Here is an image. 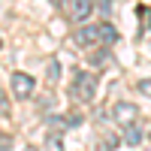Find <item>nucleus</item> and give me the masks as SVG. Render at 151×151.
I'll return each mask as SVG.
<instances>
[{
  "instance_id": "1",
  "label": "nucleus",
  "mask_w": 151,
  "mask_h": 151,
  "mask_svg": "<svg viewBox=\"0 0 151 151\" xmlns=\"http://www.w3.org/2000/svg\"><path fill=\"white\" fill-rule=\"evenodd\" d=\"M70 94H73V97H79L82 103H91L94 94H97V76H91V73H76Z\"/></svg>"
},
{
  "instance_id": "2",
  "label": "nucleus",
  "mask_w": 151,
  "mask_h": 151,
  "mask_svg": "<svg viewBox=\"0 0 151 151\" xmlns=\"http://www.w3.org/2000/svg\"><path fill=\"white\" fill-rule=\"evenodd\" d=\"M136 115H139V109H136L133 103H115V106H112V118H115L121 127L136 124Z\"/></svg>"
},
{
  "instance_id": "3",
  "label": "nucleus",
  "mask_w": 151,
  "mask_h": 151,
  "mask_svg": "<svg viewBox=\"0 0 151 151\" xmlns=\"http://www.w3.org/2000/svg\"><path fill=\"white\" fill-rule=\"evenodd\" d=\"M33 88H36L33 76H27V73H12V91H15V97H21V100L30 97Z\"/></svg>"
},
{
  "instance_id": "4",
  "label": "nucleus",
  "mask_w": 151,
  "mask_h": 151,
  "mask_svg": "<svg viewBox=\"0 0 151 151\" xmlns=\"http://www.w3.org/2000/svg\"><path fill=\"white\" fill-rule=\"evenodd\" d=\"M67 12L73 21H85L94 12V0H67Z\"/></svg>"
},
{
  "instance_id": "5",
  "label": "nucleus",
  "mask_w": 151,
  "mask_h": 151,
  "mask_svg": "<svg viewBox=\"0 0 151 151\" xmlns=\"http://www.w3.org/2000/svg\"><path fill=\"white\" fill-rule=\"evenodd\" d=\"M79 45H88V42H97L100 40V24H94V27H82V30H76V36H73Z\"/></svg>"
},
{
  "instance_id": "6",
  "label": "nucleus",
  "mask_w": 151,
  "mask_h": 151,
  "mask_svg": "<svg viewBox=\"0 0 151 151\" xmlns=\"http://www.w3.org/2000/svg\"><path fill=\"white\" fill-rule=\"evenodd\" d=\"M121 139L127 142V145H139V142H142V127H139V124H127Z\"/></svg>"
},
{
  "instance_id": "7",
  "label": "nucleus",
  "mask_w": 151,
  "mask_h": 151,
  "mask_svg": "<svg viewBox=\"0 0 151 151\" xmlns=\"http://www.w3.org/2000/svg\"><path fill=\"white\" fill-rule=\"evenodd\" d=\"M115 40H118V30L112 27L109 21H103V24H100V42H106V45H112Z\"/></svg>"
},
{
  "instance_id": "8",
  "label": "nucleus",
  "mask_w": 151,
  "mask_h": 151,
  "mask_svg": "<svg viewBox=\"0 0 151 151\" xmlns=\"http://www.w3.org/2000/svg\"><path fill=\"white\" fill-rule=\"evenodd\" d=\"M45 148H48V151H64V139H60V133H48V136H45Z\"/></svg>"
},
{
  "instance_id": "9",
  "label": "nucleus",
  "mask_w": 151,
  "mask_h": 151,
  "mask_svg": "<svg viewBox=\"0 0 151 151\" xmlns=\"http://www.w3.org/2000/svg\"><path fill=\"white\" fill-rule=\"evenodd\" d=\"M45 73H48V82H58V79H60V67H58V60H55V58L48 60V67H45Z\"/></svg>"
},
{
  "instance_id": "10",
  "label": "nucleus",
  "mask_w": 151,
  "mask_h": 151,
  "mask_svg": "<svg viewBox=\"0 0 151 151\" xmlns=\"http://www.w3.org/2000/svg\"><path fill=\"white\" fill-rule=\"evenodd\" d=\"M139 18H142L145 30H148V27H151V9H145V6H142V9H139Z\"/></svg>"
},
{
  "instance_id": "11",
  "label": "nucleus",
  "mask_w": 151,
  "mask_h": 151,
  "mask_svg": "<svg viewBox=\"0 0 151 151\" xmlns=\"http://www.w3.org/2000/svg\"><path fill=\"white\" fill-rule=\"evenodd\" d=\"M91 64H97V67L106 64V52H94V55H91Z\"/></svg>"
},
{
  "instance_id": "12",
  "label": "nucleus",
  "mask_w": 151,
  "mask_h": 151,
  "mask_svg": "<svg viewBox=\"0 0 151 151\" xmlns=\"http://www.w3.org/2000/svg\"><path fill=\"white\" fill-rule=\"evenodd\" d=\"M0 151H12V136H0Z\"/></svg>"
},
{
  "instance_id": "13",
  "label": "nucleus",
  "mask_w": 151,
  "mask_h": 151,
  "mask_svg": "<svg viewBox=\"0 0 151 151\" xmlns=\"http://www.w3.org/2000/svg\"><path fill=\"white\" fill-rule=\"evenodd\" d=\"M139 91H142L145 97H151V79H142V82H139Z\"/></svg>"
},
{
  "instance_id": "14",
  "label": "nucleus",
  "mask_w": 151,
  "mask_h": 151,
  "mask_svg": "<svg viewBox=\"0 0 151 151\" xmlns=\"http://www.w3.org/2000/svg\"><path fill=\"white\" fill-rule=\"evenodd\" d=\"M100 12L109 15V12H112V0H100Z\"/></svg>"
},
{
  "instance_id": "15",
  "label": "nucleus",
  "mask_w": 151,
  "mask_h": 151,
  "mask_svg": "<svg viewBox=\"0 0 151 151\" xmlns=\"http://www.w3.org/2000/svg\"><path fill=\"white\" fill-rule=\"evenodd\" d=\"M6 109V97H3V91H0V112Z\"/></svg>"
},
{
  "instance_id": "16",
  "label": "nucleus",
  "mask_w": 151,
  "mask_h": 151,
  "mask_svg": "<svg viewBox=\"0 0 151 151\" xmlns=\"http://www.w3.org/2000/svg\"><path fill=\"white\" fill-rule=\"evenodd\" d=\"M24 151H36V148H24Z\"/></svg>"
},
{
  "instance_id": "17",
  "label": "nucleus",
  "mask_w": 151,
  "mask_h": 151,
  "mask_svg": "<svg viewBox=\"0 0 151 151\" xmlns=\"http://www.w3.org/2000/svg\"><path fill=\"white\" fill-rule=\"evenodd\" d=\"M55 3H60V0H55Z\"/></svg>"
}]
</instances>
